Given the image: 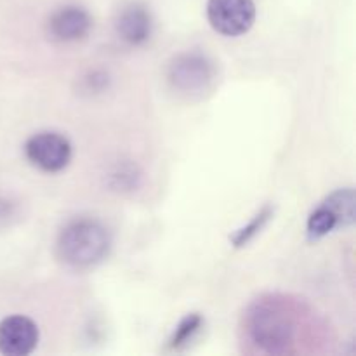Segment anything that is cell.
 I'll use <instances>...</instances> for the list:
<instances>
[{"instance_id": "cell-1", "label": "cell", "mask_w": 356, "mask_h": 356, "mask_svg": "<svg viewBox=\"0 0 356 356\" xmlns=\"http://www.w3.org/2000/svg\"><path fill=\"white\" fill-rule=\"evenodd\" d=\"M247 332L266 353H284L296 336V318L291 306L280 298H263L247 313Z\"/></svg>"}, {"instance_id": "cell-9", "label": "cell", "mask_w": 356, "mask_h": 356, "mask_svg": "<svg viewBox=\"0 0 356 356\" xmlns=\"http://www.w3.org/2000/svg\"><path fill=\"white\" fill-rule=\"evenodd\" d=\"M327 209L336 216L339 228L353 225L355 221V191L351 188H343V190L334 191L323 202Z\"/></svg>"}, {"instance_id": "cell-2", "label": "cell", "mask_w": 356, "mask_h": 356, "mask_svg": "<svg viewBox=\"0 0 356 356\" xmlns=\"http://www.w3.org/2000/svg\"><path fill=\"white\" fill-rule=\"evenodd\" d=\"M111 247L106 226L97 219L79 218L70 221L58 236V256L73 268H89L103 261Z\"/></svg>"}, {"instance_id": "cell-10", "label": "cell", "mask_w": 356, "mask_h": 356, "mask_svg": "<svg viewBox=\"0 0 356 356\" xmlns=\"http://www.w3.org/2000/svg\"><path fill=\"white\" fill-rule=\"evenodd\" d=\"M336 228H339V222H337L336 216L323 204L316 211L312 212V216L308 219V225H306V232H308L309 240L323 238V236H327Z\"/></svg>"}, {"instance_id": "cell-4", "label": "cell", "mask_w": 356, "mask_h": 356, "mask_svg": "<svg viewBox=\"0 0 356 356\" xmlns=\"http://www.w3.org/2000/svg\"><path fill=\"white\" fill-rule=\"evenodd\" d=\"M207 19L218 33L240 37L256 21V3L254 0H209Z\"/></svg>"}, {"instance_id": "cell-6", "label": "cell", "mask_w": 356, "mask_h": 356, "mask_svg": "<svg viewBox=\"0 0 356 356\" xmlns=\"http://www.w3.org/2000/svg\"><path fill=\"white\" fill-rule=\"evenodd\" d=\"M92 16L80 6H65L51 14L47 21L49 37L61 44L83 40L92 30Z\"/></svg>"}, {"instance_id": "cell-7", "label": "cell", "mask_w": 356, "mask_h": 356, "mask_svg": "<svg viewBox=\"0 0 356 356\" xmlns=\"http://www.w3.org/2000/svg\"><path fill=\"white\" fill-rule=\"evenodd\" d=\"M174 87L184 92H195L207 87L212 79V66L200 54H181L174 59L169 70Z\"/></svg>"}, {"instance_id": "cell-11", "label": "cell", "mask_w": 356, "mask_h": 356, "mask_svg": "<svg viewBox=\"0 0 356 356\" xmlns=\"http://www.w3.org/2000/svg\"><path fill=\"white\" fill-rule=\"evenodd\" d=\"M202 323H204V320H202V316L198 313H191V315L184 316L179 322V325L176 327V330H174L172 337L169 341V346L172 350H179V348L186 346L193 339L195 334L200 330Z\"/></svg>"}, {"instance_id": "cell-3", "label": "cell", "mask_w": 356, "mask_h": 356, "mask_svg": "<svg viewBox=\"0 0 356 356\" xmlns=\"http://www.w3.org/2000/svg\"><path fill=\"white\" fill-rule=\"evenodd\" d=\"M24 156L35 169L56 174L70 165L73 156L72 143L59 132H37L24 143Z\"/></svg>"}, {"instance_id": "cell-5", "label": "cell", "mask_w": 356, "mask_h": 356, "mask_svg": "<svg viewBox=\"0 0 356 356\" xmlns=\"http://www.w3.org/2000/svg\"><path fill=\"white\" fill-rule=\"evenodd\" d=\"M40 330L31 318L10 315L0 322V353L6 356H26L38 346Z\"/></svg>"}, {"instance_id": "cell-8", "label": "cell", "mask_w": 356, "mask_h": 356, "mask_svg": "<svg viewBox=\"0 0 356 356\" xmlns=\"http://www.w3.org/2000/svg\"><path fill=\"white\" fill-rule=\"evenodd\" d=\"M117 33L125 44L129 45H143L145 42L149 40L153 31V17L148 7L143 3L134 2L129 3L127 7L120 10L117 17Z\"/></svg>"}, {"instance_id": "cell-12", "label": "cell", "mask_w": 356, "mask_h": 356, "mask_svg": "<svg viewBox=\"0 0 356 356\" xmlns=\"http://www.w3.org/2000/svg\"><path fill=\"white\" fill-rule=\"evenodd\" d=\"M271 214H273V212H271V207H264L263 211H261L259 214H257L256 218H254L252 221L249 222V225L243 226L242 229H238V232H236L235 235H233V238H232L233 245H235V247H243V245H245V243H249L250 240H252L254 236H256L257 233H259L261 229L264 228V225H266V222L270 221Z\"/></svg>"}]
</instances>
